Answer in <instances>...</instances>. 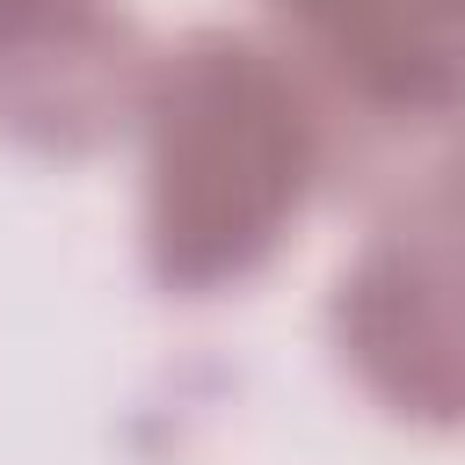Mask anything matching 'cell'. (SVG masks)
Returning a JSON list of instances; mask_svg holds the SVG:
<instances>
[{"instance_id": "1", "label": "cell", "mask_w": 465, "mask_h": 465, "mask_svg": "<svg viewBox=\"0 0 465 465\" xmlns=\"http://www.w3.org/2000/svg\"><path fill=\"white\" fill-rule=\"evenodd\" d=\"M138 116L153 276L174 291H218L262 269L327 167L312 80L240 29H189L153 58Z\"/></svg>"}, {"instance_id": "2", "label": "cell", "mask_w": 465, "mask_h": 465, "mask_svg": "<svg viewBox=\"0 0 465 465\" xmlns=\"http://www.w3.org/2000/svg\"><path fill=\"white\" fill-rule=\"evenodd\" d=\"M349 371L414 421H465V203L385 211L334 283Z\"/></svg>"}, {"instance_id": "5", "label": "cell", "mask_w": 465, "mask_h": 465, "mask_svg": "<svg viewBox=\"0 0 465 465\" xmlns=\"http://www.w3.org/2000/svg\"><path fill=\"white\" fill-rule=\"evenodd\" d=\"M22 7H44V0H0V22H7V15H22Z\"/></svg>"}, {"instance_id": "4", "label": "cell", "mask_w": 465, "mask_h": 465, "mask_svg": "<svg viewBox=\"0 0 465 465\" xmlns=\"http://www.w3.org/2000/svg\"><path fill=\"white\" fill-rule=\"evenodd\" d=\"M276 15L356 116L465 102V0H276Z\"/></svg>"}, {"instance_id": "3", "label": "cell", "mask_w": 465, "mask_h": 465, "mask_svg": "<svg viewBox=\"0 0 465 465\" xmlns=\"http://www.w3.org/2000/svg\"><path fill=\"white\" fill-rule=\"evenodd\" d=\"M145 44L116 0H44L0 22V131L44 153H87L145 94Z\"/></svg>"}]
</instances>
